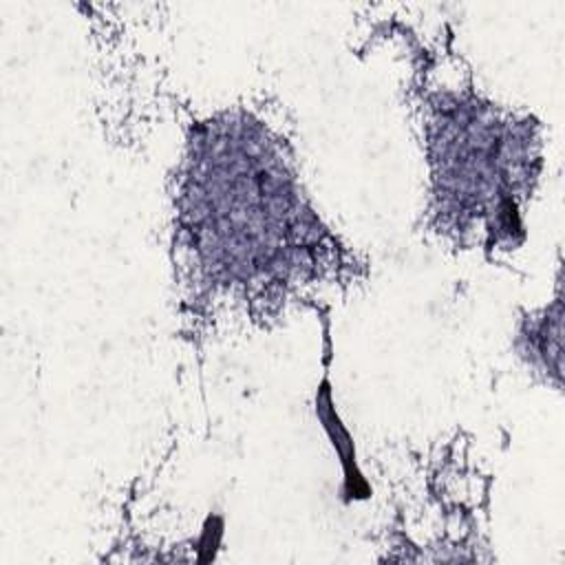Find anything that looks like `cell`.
<instances>
[{"label":"cell","mask_w":565,"mask_h":565,"mask_svg":"<svg viewBox=\"0 0 565 565\" xmlns=\"http://www.w3.org/2000/svg\"><path fill=\"white\" fill-rule=\"evenodd\" d=\"M316 413L318 419L322 422V428L327 430L338 457H340V466L344 472V490L351 497H360L366 492V481L360 472L358 459H355V448H353V439L349 435V430L344 428V424L338 417V411L333 406V395H331V384L324 377L318 395H316Z\"/></svg>","instance_id":"cell-1"}]
</instances>
